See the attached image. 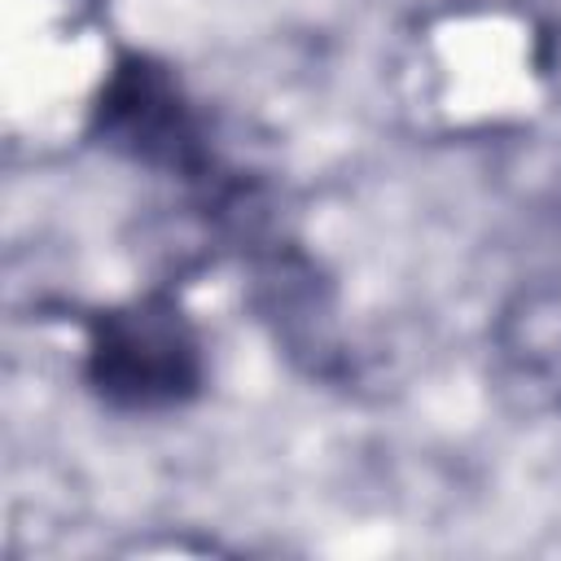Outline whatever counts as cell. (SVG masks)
<instances>
[{"instance_id": "1", "label": "cell", "mask_w": 561, "mask_h": 561, "mask_svg": "<svg viewBox=\"0 0 561 561\" xmlns=\"http://www.w3.org/2000/svg\"><path fill=\"white\" fill-rule=\"evenodd\" d=\"M83 373L105 403L123 412H162L197 394L202 346L175 302L140 298L96 316Z\"/></svg>"}, {"instance_id": "2", "label": "cell", "mask_w": 561, "mask_h": 561, "mask_svg": "<svg viewBox=\"0 0 561 561\" xmlns=\"http://www.w3.org/2000/svg\"><path fill=\"white\" fill-rule=\"evenodd\" d=\"M92 131L114 153L158 171L197 175L206 167L202 127L188 101L180 96L175 79L149 57H118L96 96Z\"/></svg>"}, {"instance_id": "3", "label": "cell", "mask_w": 561, "mask_h": 561, "mask_svg": "<svg viewBox=\"0 0 561 561\" xmlns=\"http://www.w3.org/2000/svg\"><path fill=\"white\" fill-rule=\"evenodd\" d=\"M500 355L508 390H522L526 403H561V302H526L508 316Z\"/></svg>"}]
</instances>
